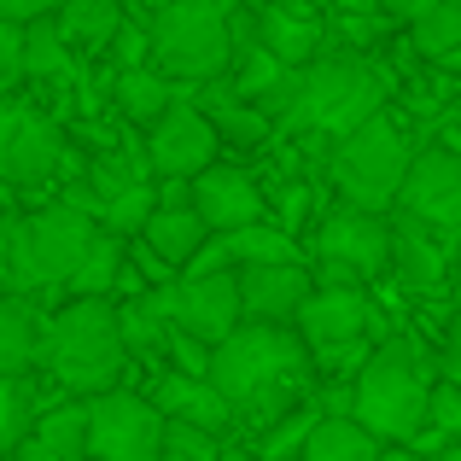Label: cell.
<instances>
[{"mask_svg":"<svg viewBox=\"0 0 461 461\" xmlns=\"http://www.w3.org/2000/svg\"><path fill=\"white\" fill-rule=\"evenodd\" d=\"M432 357L427 345L415 339H385L368 362L357 368L350 380V420L374 432V438H392V444H415L427 432V403H432Z\"/></svg>","mask_w":461,"mask_h":461,"instance_id":"1","label":"cell"},{"mask_svg":"<svg viewBox=\"0 0 461 461\" xmlns=\"http://www.w3.org/2000/svg\"><path fill=\"white\" fill-rule=\"evenodd\" d=\"M304 357H310L304 339L286 333L281 321H240L228 339L211 345L204 380L234 409H269L275 397L293 392V380L304 374Z\"/></svg>","mask_w":461,"mask_h":461,"instance_id":"2","label":"cell"},{"mask_svg":"<svg viewBox=\"0 0 461 461\" xmlns=\"http://www.w3.org/2000/svg\"><path fill=\"white\" fill-rule=\"evenodd\" d=\"M123 362L129 350H123V333H117V304H105V298H70L41 327V368L65 392H82V397L112 392Z\"/></svg>","mask_w":461,"mask_h":461,"instance_id":"3","label":"cell"},{"mask_svg":"<svg viewBox=\"0 0 461 461\" xmlns=\"http://www.w3.org/2000/svg\"><path fill=\"white\" fill-rule=\"evenodd\" d=\"M385 100V77L362 53H321L315 65H298V94L286 123L321 129V135H350L368 123Z\"/></svg>","mask_w":461,"mask_h":461,"instance_id":"4","label":"cell"},{"mask_svg":"<svg viewBox=\"0 0 461 461\" xmlns=\"http://www.w3.org/2000/svg\"><path fill=\"white\" fill-rule=\"evenodd\" d=\"M147 53L164 77L187 82H216L234 65V23L211 6H187V0H164L147 23Z\"/></svg>","mask_w":461,"mask_h":461,"instance_id":"5","label":"cell"},{"mask_svg":"<svg viewBox=\"0 0 461 461\" xmlns=\"http://www.w3.org/2000/svg\"><path fill=\"white\" fill-rule=\"evenodd\" d=\"M409 158H415V147H409V135L385 112H374L368 123H357L333 152V181H339V193H345V204H357V211H385V204H397Z\"/></svg>","mask_w":461,"mask_h":461,"instance_id":"6","label":"cell"},{"mask_svg":"<svg viewBox=\"0 0 461 461\" xmlns=\"http://www.w3.org/2000/svg\"><path fill=\"white\" fill-rule=\"evenodd\" d=\"M147 304L164 315L176 333L199 339V345H216L228 339L246 315H240V281L234 269H204V275H181L164 293H147Z\"/></svg>","mask_w":461,"mask_h":461,"instance_id":"7","label":"cell"},{"mask_svg":"<svg viewBox=\"0 0 461 461\" xmlns=\"http://www.w3.org/2000/svg\"><path fill=\"white\" fill-rule=\"evenodd\" d=\"M94 234H100V222L88 211H77V204H47L41 216H23V275H30V293L35 286H70V275L88 258Z\"/></svg>","mask_w":461,"mask_h":461,"instance_id":"8","label":"cell"},{"mask_svg":"<svg viewBox=\"0 0 461 461\" xmlns=\"http://www.w3.org/2000/svg\"><path fill=\"white\" fill-rule=\"evenodd\" d=\"M164 444V415L152 397L135 392H94L88 403V456L94 461H152Z\"/></svg>","mask_w":461,"mask_h":461,"instance_id":"9","label":"cell"},{"mask_svg":"<svg viewBox=\"0 0 461 461\" xmlns=\"http://www.w3.org/2000/svg\"><path fill=\"white\" fill-rule=\"evenodd\" d=\"M298 339L304 350H315L321 362H345L357 357V345L374 327V304L362 286H310V298L298 304Z\"/></svg>","mask_w":461,"mask_h":461,"instance_id":"10","label":"cell"},{"mask_svg":"<svg viewBox=\"0 0 461 461\" xmlns=\"http://www.w3.org/2000/svg\"><path fill=\"white\" fill-rule=\"evenodd\" d=\"M315 263L345 269L350 281H368V275H380L392 263V222L380 211H357V204L321 216V228H315Z\"/></svg>","mask_w":461,"mask_h":461,"instance_id":"11","label":"cell"},{"mask_svg":"<svg viewBox=\"0 0 461 461\" xmlns=\"http://www.w3.org/2000/svg\"><path fill=\"white\" fill-rule=\"evenodd\" d=\"M65 164V135L35 105H0V181L35 187Z\"/></svg>","mask_w":461,"mask_h":461,"instance_id":"12","label":"cell"},{"mask_svg":"<svg viewBox=\"0 0 461 461\" xmlns=\"http://www.w3.org/2000/svg\"><path fill=\"white\" fill-rule=\"evenodd\" d=\"M397 204L427 228H461V147H427L409 158Z\"/></svg>","mask_w":461,"mask_h":461,"instance_id":"13","label":"cell"},{"mask_svg":"<svg viewBox=\"0 0 461 461\" xmlns=\"http://www.w3.org/2000/svg\"><path fill=\"white\" fill-rule=\"evenodd\" d=\"M147 164H152V176H164V181H193L204 164H216V129H211V117L199 112V105H169L164 117L152 123V135H147Z\"/></svg>","mask_w":461,"mask_h":461,"instance_id":"14","label":"cell"},{"mask_svg":"<svg viewBox=\"0 0 461 461\" xmlns=\"http://www.w3.org/2000/svg\"><path fill=\"white\" fill-rule=\"evenodd\" d=\"M187 204L199 211V222L211 228V234H228V228H246V222L263 216L258 181H251L246 169H234V164H204L199 176H193V187H187Z\"/></svg>","mask_w":461,"mask_h":461,"instance_id":"15","label":"cell"},{"mask_svg":"<svg viewBox=\"0 0 461 461\" xmlns=\"http://www.w3.org/2000/svg\"><path fill=\"white\" fill-rule=\"evenodd\" d=\"M240 281V315L246 321H293L298 304L310 298V269L304 263H246V269H234Z\"/></svg>","mask_w":461,"mask_h":461,"instance_id":"16","label":"cell"},{"mask_svg":"<svg viewBox=\"0 0 461 461\" xmlns=\"http://www.w3.org/2000/svg\"><path fill=\"white\" fill-rule=\"evenodd\" d=\"M152 409H158L164 420H181V427H204V432H222L228 420H234V403H228V397L216 392L204 374H169V380H158Z\"/></svg>","mask_w":461,"mask_h":461,"instance_id":"17","label":"cell"},{"mask_svg":"<svg viewBox=\"0 0 461 461\" xmlns=\"http://www.w3.org/2000/svg\"><path fill=\"white\" fill-rule=\"evenodd\" d=\"M140 240H147L152 263H164V269H187V263L199 258V246L211 240V228L199 222L193 204H152V216L140 222Z\"/></svg>","mask_w":461,"mask_h":461,"instance_id":"18","label":"cell"},{"mask_svg":"<svg viewBox=\"0 0 461 461\" xmlns=\"http://www.w3.org/2000/svg\"><path fill=\"white\" fill-rule=\"evenodd\" d=\"M41 315L23 293H6L0 298V380H18L41 362Z\"/></svg>","mask_w":461,"mask_h":461,"instance_id":"19","label":"cell"},{"mask_svg":"<svg viewBox=\"0 0 461 461\" xmlns=\"http://www.w3.org/2000/svg\"><path fill=\"white\" fill-rule=\"evenodd\" d=\"M53 30L65 35L70 53H100L123 30V0H59Z\"/></svg>","mask_w":461,"mask_h":461,"instance_id":"20","label":"cell"},{"mask_svg":"<svg viewBox=\"0 0 461 461\" xmlns=\"http://www.w3.org/2000/svg\"><path fill=\"white\" fill-rule=\"evenodd\" d=\"M298 456L304 461H385L380 438L350 415H315V427L304 432Z\"/></svg>","mask_w":461,"mask_h":461,"instance_id":"21","label":"cell"},{"mask_svg":"<svg viewBox=\"0 0 461 461\" xmlns=\"http://www.w3.org/2000/svg\"><path fill=\"white\" fill-rule=\"evenodd\" d=\"M216 258L228 263V269H246V263H298V246L286 228L275 222H246V228H228L222 240H216Z\"/></svg>","mask_w":461,"mask_h":461,"instance_id":"22","label":"cell"},{"mask_svg":"<svg viewBox=\"0 0 461 461\" xmlns=\"http://www.w3.org/2000/svg\"><path fill=\"white\" fill-rule=\"evenodd\" d=\"M392 263L403 269V281L415 286V293H432V286L444 281V251L432 246V228L415 222V216H403V222L392 228Z\"/></svg>","mask_w":461,"mask_h":461,"instance_id":"23","label":"cell"},{"mask_svg":"<svg viewBox=\"0 0 461 461\" xmlns=\"http://www.w3.org/2000/svg\"><path fill=\"white\" fill-rule=\"evenodd\" d=\"M30 438L59 461H88V403H59L41 409L30 427Z\"/></svg>","mask_w":461,"mask_h":461,"instance_id":"24","label":"cell"},{"mask_svg":"<svg viewBox=\"0 0 461 461\" xmlns=\"http://www.w3.org/2000/svg\"><path fill=\"white\" fill-rule=\"evenodd\" d=\"M117 105H123V117L129 123H158V117L176 105V88H169V77L164 70H123L117 77Z\"/></svg>","mask_w":461,"mask_h":461,"instance_id":"25","label":"cell"},{"mask_svg":"<svg viewBox=\"0 0 461 461\" xmlns=\"http://www.w3.org/2000/svg\"><path fill=\"white\" fill-rule=\"evenodd\" d=\"M23 77L30 82H59L70 77V47L53 30V18H30L23 23Z\"/></svg>","mask_w":461,"mask_h":461,"instance_id":"26","label":"cell"},{"mask_svg":"<svg viewBox=\"0 0 461 461\" xmlns=\"http://www.w3.org/2000/svg\"><path fill=\"white\" fill-rule=\"evenodd\" d=\"M263 47H269L281 65H304L310 47H315V23L298 18L293 6H269L263 12Z\"/></svg>","mask_w":461,"mask_h":461,"instance_id":"27","label":"cell"},{"mask_svg":"<svg viewBox=\"0 0 461 461\" xmlns=\"http://www.w3.org/2000/svg\"><path fill=\"white\" fill-rule=\"evenodd\" d=\"M409 35H415V53L420 59H450L461 47V6H450V0H438V6H427L415 23H409Z\"/></svg>","mask_w":461,"mask_h":461,"instance_id":"28","label":"cell"},{"mask_svg":"<svg viewBox=\"0 0 461 461\" xmlns=\"http://www.w3.org/2000/svg\"><path fill=\"white\" fill-rule=\"evenodd\" d=\"M117 269H123V251H117V234H94L88 258L77 263V275H70V293L77 298H105V286L117 281Z\"/></svg>","mask_w":461,"mask_h":461,"instance_id":"29","label":"cell"},{"mask_svg":"<svg viewBox=\"0 0 461 461\" xmlns=\"http://www.w3.org/2000/svg\"><path fill=\"white\" fill-rule=\"evenodd\" d=\"M35 427V397H30V380H0V456H12Z\"/></svg>","mask_w":461,"mask_h":461,"instance_id":"30","label":"cell"},{"mask_svg":"<svg viewBox=\"0 0 461 461\" xmlns=\"http://www.w3.org/2000/svg\"><path fill=\"white\" fill-rule=\"evenodd\" d=\"M117 333H123V350H135V357H147V350H164L169 339V321L158 315L147 298H135V304L117 310Z\"/></svg>","mask_w":461,"mask_h":461,"instance_id":"31","label":"cell"},{"mask_svg":"<svg viewBox=\"0 0 461 461\" xmlns=\"http://www.w3.org/2000/svg\"><path fill=\"white\" fill-rule=\"evenodd\" d=\"M152 461H222V450H216V432L181 427V420H164V444H158Z\"/></svg>","mask_w":461,"mask_h":461,"instance_id":"32","label":"cell"},{"mask_svg":"<svg viewBox=\"0 0 461 461\" xmlns=\"http://www.w3.org/2000/svg\"><path fill=\"white\" fill-rule=\"evenodd\" d=\"M0 286L30 293V275H23V216L18 211H0Z\"/></svg>","mask_w":461,"mask_h":461,"instance_id":"33","label":"cell"},{"mask_svg":"<svg viewBox=\"0 0 461 461\" xmlns=\"http://www.w3.org/2000/svg\"><path fill=\"white\" fill-rule=\"evenodd\" d=\"M427 427L438 432V438H461V385H450V380H438V385H432Z\"/></svg>","mask_w":461,"mask_h":461,"instance_id":"34","label":"cell"},{"mask_svg":"<svg viewBox=\"0 0 461 461\" xmlns=\"http://www.w3.org/2000/svg\"><path fill=\"white\" fill-rule=\"evenodd\" d=\"M23 82V23L0 18V94H12Z\"/></svg>","mask_w":461,"mask_h":461,"instance_id":"35","label":"cell"},{"mask_svg":"<svg viewBox=\"0 0 461 461\" xmlns=\"http://www.w3.org/2000/svg\"><path fill=\"white\" fill-rule=\"evenodd\" d=\"M47 6H53V0H0V18L30 23V18H47Z\"/></svg>","mask_w":461,"mask_h":461,"instance_id":"36","label":"cell"},{"mask_svg":"<svg viewBox=\"0 0 461 461\" xmlns=\"http://www.w3.org/2000/svg\"><path fill=\"white\" fill-rule=\"evenodd\" d=\"M438 380H450V385H461V333L450 339V350L438 357Z\"/></svg>","mask_w":461,"mask_h":461,"instance_id":"37","label":"cell"},{"mask_svg":"<svg viewBox=\"0 0 461 461\" xmlns=\"http://www.w3.org/2000/svg\"><path fill=\"white\" fill-rule=\"evenodd\" d=\"M380 6H385V12H392V18H403V23H415V18H420V12H427V6H438V0H380Z\"/></svg>","mask_w":461,"mask_h":461,"instance_id":"38","label":"cell"},{"mask_svg":"<svg viewBox=\"0 0 461 461\" xmlns=\"http://www.w3.org/2000/svg\"><path fill=\"white\" fill-rule=\"evenodd\" d=\"M6 461H59V456H47V450H41L35 438H23V444H18V450H12Z\"/></svg>","mask_w":461,"mask_h":461,"instance_id":"39","label":"cell"},{"mask_svg":"<svg viewBox=\"0 0 461 461\" xmlns=\"http://www.w3.org/2000/svg\"><path fill=\"white\" fill-rule=\"evenodd\" d=\"M187 6H211V12H222V18H234L240 0H187Z\"/></svg>","mask_w":461,"mask_h":461,"instance_id":"40","label":"cell"},{"mask_svg":"<svg viewBox=\"0 0 461 461\" xmlns=\"http://www.w3.org/2000/svg\"><path fill=\"white\" fill-rule=\"evenodd\" d=\"M438 70H461V47H456L450 59H438Z\"/></svg>","mask_w":461,"mask_h":461,"instance_id":"41","label":"cell"},{"mask_svg":"<svg viewBox=\"0 0 461 461\" xmlns=\"http://www.w3.org/2000/svg\"><path fill=\"white\" fill-rule=\"evenodd\" d=\"M438 461H461V450H444V456H438Z\"/></svg>","mask_w":461,"mask_h":461,"instance_id":"42","label":"cell"},{"mask_svg":"<svg viewBox=\"0 0 461 461\" xmlns=\"http://www.w3.org/2000/svg\"><path fill=\"white\" fill-rule=\"evenodd\" d=\"M123 6H129V0H123ZM135 6H152V0H135Z\"/></svg>","mask_w":461,"mask_h":461,"instance_id":"43","label":"cell"},{"mask_svg":"<svg viewBox=\"0 0 461 461\" xmlns=\"http://www.w3.org/2000/svg\"><path fill=\"white\" fill-rule=\"evenodd\" d=\"M450 6H461V0H450Z\"/></svg>","mask_w":461,"mask_h":461,"instance_id":"44","label":"cell"},{"mask_svg":"<svg viewBox=\"0 0 461 461\" xmlns=\"http://www.w3.org/2000/svg\"><path fill=\"white\" fill-rule=\"evenodd\" d=\"M53 6H59V0H53Z\"/></svg>","mask_w":461,"mask_h":461,"instance_id":"45","label":"cell"}]
</instances>
